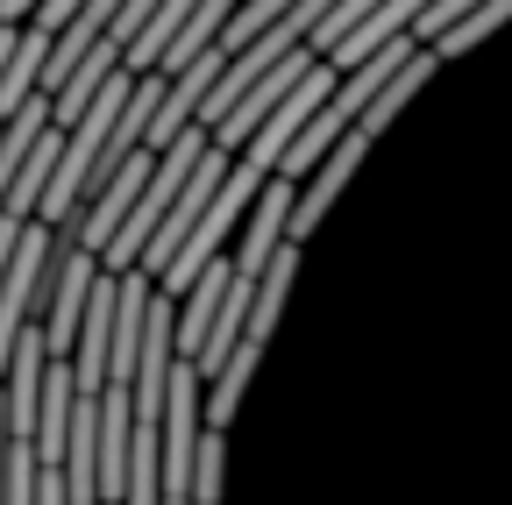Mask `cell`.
Here are the masks:
<instances>
[{
  "label": "cell",
  "mask_w": 512,
  "mask_h": 505,
  "mask_svg": "<svg viewBox=\"0 0 512 505\" xmlns=\"http://www.w3.org/2000/svg\"><path fill=\"white\" fill-rule=\"evenodd\" d=\"M328 93H335V65L320 57V65H313V72H306V79H299V86H292V93H285L271 114H264V129H256V136L242 143V164H256V171L271 178V171H278V157L292 150V136L313 121V107L328 100Z\"/></svg>",
  "instance_id": "obj_1"
},
{
  "label": "cell",
  "mask_w": 512,
  "mask_h": 505,
  "mask_svg": "<svg viewBox=\"0 0 512 505\" xmlns=\"http://www.w3.org/2000/svg\"><path fill=\"white\" fill-rule=\"evenodd\" d=\"M221 178H228V150H214L207 143V157L185 171V185H178V200H171V214L157 221V235H150V249H143V271H150V285H157V271L178 257V242L192 235V221L207 214V200L221 193Z\"/></svg>",
  "instance_id": "obj_2"
},
{
  "label": "cell",
  "mask_w": 512,
  "mask_h": 505,
  "mask_svg": "<svg viewBox=\"0 0 512 505\" xmlns=\"http://www.w3.org/2000/svg\"><path fill=\"white\" fill-rule=\"evenodd\" d=\"M292 200H299V178H264L249 200V228H242V249H235V278H256L278 249L292 242Z\"/></svg>",
  "instance_id": "obj_3"
},
{
  "label": "cell",
  "mask_w": 512,
  "mask_h": 505,
  "mask_svg": "<svg viewBox=\"0 0 512 505\" xmlns=\"http://www.w3.org/2000/svg\"><path fill=\"white\" fill-rule=\"evenodd\" d=\"M313 65H320V50H306V43H299L292 57H278V65H271L264 79H256V86H249V93H242V100L221 114V129H214V150H228V157H235V143H249L256 129H264V114H271V107H278V100H285V93H292V86H299Z\"/></svg>",
  "instance_id": "obj_4"
},
{
  "label": "cell",
  "mask_w": 512,
  "mask_h": 505,
  "mask_svg": "<svg viewBox=\"0 0 512 505\" xmlns=\"http://www.w3.org/2000/svg\"><path fill=\"white\" fill-rule=\"evenodd\" d=\"M363 150H370V136H363V129H349V136H342V143H335L328 157L313 164V178L299 185V200H292V242H306V235H313L320 221H328V207L342 200V185L356 178Z\"/></svg>",
  "instance_id": "obj_5"
},
{
  "label": "cell",
  "mask_w": 512,
  "mask_h": 505,
  "mask_svg": "<svg viewBox=\"0 0 512 505\" xmlns=\"http://www.w3.org/2000/svg\"><path fill=\"white\" fill-rule=\"evenodd\" d=\"M292 278H299V242H285L278 257L249 278V328H242V342H271L278 335V321H285V292H292Z\"/></svg>",
  "instance_id": "obj_6"
},
{
  "label": "cell",
  "mask_w": 512,
  "mask_h": 505,
  "mask_svg": "<svg viewBox=\"0 0 512 505\" xmlns=\"http://www.w3.org/2000/svg\"><path fill=\"white\" fill-rule=\"evenodd\" d=\"M434 72H441V57H434V50H427V43H420V50H413V57H406V65H399V72H392V79H384V86H377V100H370V107H363V121H356V129H363V136H370V143H377V136H384V129H392V121H399V114H406V100H413V93H420V86H427V79H434Z\"/></svg>",
  "instance_id": "obj_7"
},
{
  "label": "cell",
  "mask_w": 512,
  "mask_h": 505,
  "mask_svg": "<svg viewBox=\"0 0 512 505\" xmlns=\"http://www.w3.org/2000/svg\"><path fill=\"white\" fill-rule=\"evenodd\" d=\"M57 157H64V129L50 121V129L36 136V150L22 157V171H15V185H8V200H0V221H36V200H43V185H50Z\"/></svg>",
  "instance_id": "obj_8"
},
{
  "label": "cell",
  "mask_w": 512,
  "mask_h": 505,
  "mask_svg": "<svg viewBox=\"0 0 512 505\" xmlns=\"http://www.w3.org/2000/svg\"><path fill=\"white\" fill-rule=\"evenodd\" d=\"M43 65H50V29H15V57H8V72H0V121H8L29 93H43Z\"/></svg>",
  "instance_id": "obj_9"
},
{
  "label": "cell",
  "mask_w": 512,
  "mask_h": 505,
  "mask_svg": "<svg viewBox=\"0 0 512 505\" xmlns=\"http://www.w3.org/2000/svg\"><path fill=\"white\" fill-rule=\"evenodd\" d=\"M256 363H264V342H235V356L207 377V427H228L235 406H242V385L256 377Z\"/></svg>",
  "instance_id": "obj_10"
},
{
  "label": "cell",
  "mask_w": 512,
  "mask_h": 505,
  "mask_svg": "<svg viewBox=\"0 0 512 505\" xmlns=\"http://www.w3.org/2000/svg\"><path fill=\"white\" fill-rule=\"evenodd\" d=\"M285 8H292V0H242V8L228 15V29L214 36V50H228V57H235V50H249V43L264 36V29H271Z\"/></svg>",
  "instance_id": "obj_11"
},
{
  "label": "cell",
  "mask_w": 512,
  "mask_h": 505,
  "mask_svg": "<svg viewBox=\"0 0 512 505\" xmlns=\"http://www.w3.org/2000/svg\"><path fill=\"white\" fill-rule=\"evenodd\" d=\"M221 470H228V427H207L200 456H192V505H221Z\"/></svg>",
  "instance_id": "obj_12"
},
{
  "label": "cell",
  "mask_w": 512,
  "mask_h": 505,
  "mask_svg": "<svg viewBox=\"0 0 512 505\" xmlns=\"http://www.w3.org/2000/svg\"><path fill=\"white\" fill-rule=\"evenodd\" d=\"M79 8H86V0H43V8H36V15H29V22H36V29H50V36H57V29H64V22H72V15H79Z\"/></svg>",
  "instance_id": "obj_13"
},
{
  "label": "cell",
  "mask_w": 512,
  "mask_h": 505,
  "mask_svg": "<svg viewBox=\"0 0 512 505\" xmlns=\"http://www.w3.org/2000/svg\"><path fill=\"white\" fill-rule=\"evenodd\" d=\"M36 505H72V491H64V470H57V463L36 470Z\"/></svg>",
  "instance_id": "obj_14"
},
{
  "label": "cell",
  "mask_w": 512,
  "mask_h": 505,
  "mask_svg": "<svg viewBox=\"0 0 512 505\" xmlns=\"http://www.w3.org/2000/svg\"><path fill=\"white\" fill-rule=\"evenodd\" d=\"M36 8H43V0H0V22H8V29H22Z\"/></svg>",
  "instance_id": "obj_15"
}]
</instances>
